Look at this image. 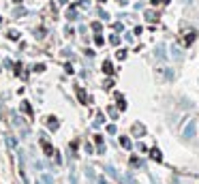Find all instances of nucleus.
<instances>
[{
	"label": "nucleus",
	"mask_w": 199,
	"mask_h": 184,
	"mask_svg": "<svg viewBox=\"0 0 199 184\" xmlns=\"http://www.w3.org/2000/svg\"><path fill=\"white\" fill-rule=\"evenodd\" d=\"M195 133H197V122H195V120H191V122L184 126L182 135H184V139H193V137H195Z\"/></svg>",
	"instance_id": "nucleus-1"
},
{
	"label": "nucleus",
	"mask_w": 199,
	"mask_h": 184,
	"mask_svg": "<svg viewBox=\"0 0 199 184\" xmlns=\"http://www.w3.org/2000/svg\"><path fill=\"white\" fill-rule=\"evenodd\" d=\"M133 135H135V137H143V135H146V126H143L141 122H135V124H133Z\"/></svg>",
	"instance_id": "nucleus-2"
},
{
	"label": "nucleus",
	"mask_w": 199,
	"mask_h": 184,
	"mask_svg": "<svg viewBox=\"0 0 199 184\" xmlns=\"http://www.w3.org/2000/svg\"><path fill=\"white\" fill-rule=\"evenodd\" d=\"M41 146H43V152H45L47 156H52V154L56 152V150H54V146H52V144H49L47 139H41Z\"/></svg>",
	"instance_id": "nucleus-3"
},
{
	"label": "nucleus",
	"mask_w": 199,
	"mask_h": 184,
	"mask_svg": "<svg viewBox=\"0 0 199 184\" xmlns=\"http://www.w3.org/2000/svg\"><path fill=\"white\" fill-rule=\"evenodd\" d=\"M77 97H79V103H84V105L90 103V97L86 94V90H84V88H77Z\"/></svg>",
	"instance_id": "nucleus-4"
},
{
	"label": "nucleus",
	"mask_w": 199,
	"mask_h": 184,
	"mask_svg": "<svg viewBox=\"0 0 199 184\" xmlns=\"http://www.w3.org/2000/svg\"><path fill=\"white\" fill-rule=\"evenodd\" d=\"M154 54H156V58H159V60H165V58H167V52H165V45H159V47L154 49Z\"/></svg>",
	"instance_id": "nucleus-5"
},
{
	"label": "nucleus",
	"mask_w": 199,
	"mask_h": 184,
	"mask_svg": "<svg viewBox=\"0 0 199 184\" xmlns=\"http://www.w3.org/2000/svg\"><path fill=\"white\" fill-rule=\"evenodd\" d=\"M150 156H152V160H156V163H161V160H163V154H161L159 148H152V150H150Z\"/></svg>",
	"instance_id": "nucleus-6"
},
{
	"label": "nucleus",
	"mask_w": 199,
	"mask_h": 184,
	"mask_svg": "<svg viewBox=\"0 0 199 184\" xmlns=\"http://www.w3.org/2000/svg\"><path fill=\"white\" fill-rule=\"evenodd\" d=\"M103 73H105V75H114V64H111L109 60L103 62Z\"/></svg>",
	"instance_id": "nucleus-7"
},
{
	"label": "nucleus",
	"mask_w": 199,
	"mask_h": 184,
	"mask_svg": "<svg viewBox=\"0 0 199 184\" xmlns=\"http://www.w3.org/2000/svg\"><path fill=\"white\" fill-rule=\"evenodd\" d=\"M47 126H49V131H56V128L60 126L58 118H47Z\"/></svg>",
	"instance_id": "nucleus-8"
},
{
	"label": "nucleus",
	"mask_w": 199,
	"mask_h": 184,
	"mask_svg": "<svg viewBox=\"0 0 199 184\" xmlns=\"http://www.w3.org/2000/svg\"><path fill=\"white\" fill-rule=\"evenodd\" d=\"M37 184H54V176L52 173H43L41 182H37Z\"/></svg>",
	"instance_id": "nucleus-9"
},
{
	"label": "nucleus",
	"mask_w": 199,
	"mask_h": 184,
	"mask_svg": "<svg viewBox=\"0 0 199 184\" xmlns=\"http://www.w3.org/2000/svg\"><path fill=\"white\" fill-rule=\"evenodd\" d=\"M120 146H122V148H127V150H131V137L122 135V137H120Z\"/></svg>",
	"instance_id": "nucleus-10"
},
{
	"label": "nucleus",
	"mask_w": 199,
	"mask_h": 184,
	"mask_svg": "<svg viewBox=\"0 0 199 184\" xmlns=\"http://www.w3.org/2000/svg\"><path fill=\"white\" fill-rule=\"evenodd\" d=\"M146 19L148 21H159V13L156 11H146Z\"/></svg>",
	"instance_id": "nucleus-11"
},
{
	"label": "nucleus",
	"mask_w": 199,
	"mask_h": 184,
	"mask_svg": "<svg viewBox=\"0 0 199 184\" xmlns=\"http://www.w3.org/2000/svg\"><path fill=\"white\" fill-rule=\"evenodd\" d=\"M116 101H118V109H127V101H124V97L122 94H116Z\"/></svg>",
	"instance_id": "nucleus-12"
},
{
	"label": "nucleus",
	"mask_w": 199,
	"mask_h": 184,
	"mask_svg": "<svg viewBox=\"0 0 199 184\" xmlns=\"http://www.w3.org/2000/svg\"><path fill=\"white\" fill-rule=\"evenodd\" d=\"M66 19H69V21H73V19H77V11H75V7H71V9L66 11Z\"/></svg>",
	"instance_id": "nucleus-13"
},
{
	"label": "nucleus",
	"mask_w": 199,
	"mask_h": 184,
	"mask_svg": "<svg viewBox=\"0 0 199 184\" xmlns=\"http://www.w3.org/2000/svg\"><path fill=\"white\" fill-rule=\"evenodd\" d=\"M171 54H173V58H176V60H182V52H180L178 47H171Z\"/></svg>",
	"instance_id": "nucleus-14"
},
{
	"label": "nucleus",
	"mask_w": 199,
	"mask_h": 184,
	"mask_svg": "<svg viewBox=\"0 0 199 184\" xmlns=\"http://www.w3.org/2000/svg\"><path fill=\"white\" fill-rule=\"evenodd\" d=\"M21 109H24V111H26V113H28V116H32V109H30V105H28V101H24V103H21Z\"/></svg>",
	"instance_id": "nucleus-15"
},
{
	"label": "nucleus",
	"mask_w": 199,
	"mask_h": 184,
	"mask_svg": "<svg viewBox=\"0 0 199 184\" xmlns=\"http://www.w3.org/2000/svg\"><path fill=\"white\" fill-rule=\"evenodd\" d=\"M107 113H109V118H111V120H116V118H118V111H116L114 107H107Z\"/></svg>",
	"instance_id": "nucleus-16"
},
{
	"label": "nucleus",
	"mask_w": 199,
	"mask_h": 184,
	"mask_svg": "<svg viewBox=\"0 0 199 184\" xmlns=\"http://www.w3.org/2000/svg\"><path fill=\"white\" fill-rule=\"evenodd\" d=\"M195 36H197V32L193 30V32H188V36H186V45H191L193 41H195Z\"/></svg>",
	"instance_id": "nucleus-17"
},
{
	"label": "nucleus",
	"mask_w": 199,
	"mask_h": 184,
	"mask_svg": "<svg viewBox=\"0 0 199 184\" xmlns=\"http://www.w3.org/2000/svg\"><path fill=\"white\" fill-rule=\"evenodd\" d=\"M109 43H111V45H120V36H118V34H111V36H109Z\"/></svg>",
	"instance_id": "nucleus-18"
},
{
	"label": "nucleus",
	"mask_w": 199,
	"mask_h": 184,
	"mask_svg": "<svg viewBox=\"0 0 199 184\" xmlns=\"http://www.w3.org/2000/svg\"><path fill=\"white\" fill-rule=\"evenodd\" d=\"M105 171H107L109 176H114V178H118V171H116V169H114L111 165H107V167H105Z\"/></svg>",
	"instance_id": "nucleus-19"
},
{
	"label": "nucleus",
	"mask_w": 199,
	"mask_h": 184,
	"mask_svg": "<svg viewBox=\"0 0 199 184\" xmlns=\"http://www.w3.org/2000/svg\"><path fill=\"white\" fill-rule=\"evenodd\" d=\"M94 43H96V45H103V43H105V39L101 36V32H96V36H94Z\"/></svg>",
	"instance_id": "nucleus-20"
},
{
	"label": "nucleus",
	"mask_w": 199,
	"mask_h": 184,
	"mask_svg": "<svg viewBox=\"0 0 199 184\" xmlns=\"http://www.w3.org/2000/svg\"><path fill=\"white\" fill-rule=\"evenodd\" d=\"M116 58H118V60H124V58H127V49H118Z\"/></svg>",
	"instance_id": "nucleus-21"
},
{
	"label": "nucleus",
	"mask_w": 199,
	"mask_h": 184,
	"mask_svg": "<svg viewBox=\"0 0 199 184\" xmlns=\"http://www.w3.org/2000/svg\"><path fill=\"white\" fill-rule=\"evenodd\" d=\"M165 79H167V81L173 79V71H171V68H165Z\"/></svg>",
	"instance_id": "nucleus-22"
},
{
	"label": "nucleus",
	"mask_w": 199,
	"mask_h": 184,
	"mask_svg": "<svg viewBox=\"0 0 199 184\" xmlns=\"http://www.w3.org/2000/svg\"><path fill=\"white\" fill-rule=\"evenodd\" d=\"M92 30H94V32H101V30H103L101 21H94V24H92Z\"/></svg>",
	"instance_id": "nucleus-23"
},
{
	"label": "nucleus",
	"mask_w": 199,
	"mask_h": 184,
	"mask_svg": "<svg viewBox=\"0 0 199 184\" xmlns=\"http://www.w3.org/2000/svg\"><path fill=\"white\" fill-rule=\"evenodd\" d=\"M131 165H135V167H139V165H141V160H139L137 156H131Z\"/></svg>",
	"instance_id": "nucleus-24"
},
{
	"label": "nucleus",
	"mask_w": 199,
	"mask_h": 184,
	"mask_svg": "<svg viewBox=\"0 0 199 184\" xmlns=\"http://www.w3.org/2000/svg\"><path fill=\"white\" fill-rule=\"evenodd\" d=\"M7 144H9V148H15L17 141H15V137H7Z\"/></svg>",
	"instance_id": "nucleus-25"
},
{
	"label": "nucleus",
	"mask_w": 199,
	"mask_h": 184,
	"mask_svg": "<svg viewBox=\"0 0 199 184\" xmlns=\"http://www.w3.org/2000/svg\"><path fill=\"white\" fill-rule=\"evenodd\" d=\"M107 133H111V135H116V133H118V128H116V124H109V126H107Z\"/></svg>",
	"instance_id": "nucleus-26"
},
{
	"label": "nucleus",
	"mask_w": 199,
	"mask_h": 184,
	"mask_svg": "<svg viewBox=\"0 0 199 184\" xmlns=\"http://www.w3.org/2000/svg\"><path fill=\"white\" fill-rule=\"evenodd\" d=\"M152 5H169V0H150Z\"/></svg>",
	"instance_id": "nucleus-27"
},
{
	"label": "nucleus",
	"mask_w": 199,
	"mask_h": 184,
	"mask_svg": "<svg viewBox=\"0 0 199 184\" xmlns=\"http://www.w3.org/2000/svg\"><path fill=\"white\" fill-rule=\"evenodd\" d=\"M7 36H9V39H13V41H15V39H19V34H17V32H15V30H11V32H9V34H7Z\"/></svg>",
	"instance_id": "nucleus-28"
},
{
	"label": "nucleus",
	"mask_w": 199,
	"mask_h": 184,
	"mask_svg": "<svg viewBox=\"0 0 199 184\" xmlns=\"http://www.w3.org/2000/svg\"><path fill=\"white\" fill-rule=\"evenodd\" d=\"M34 71H37V73H43V71H45V66H43V64H37V66H34Z\"/></svg>",
	"instance_id": "nucleus-29"
},
{
	"label": "nucleus",
	"mask_w": 199,
	"mask_h": 184,
	"mask_svg": "<svg viewBox=\"0 0 199 184\" xmlns=\"http://www.w3.org/2000/svg\"><path fill=\"white\" fill-rule=\"evenodd\" d=\"M98 17H101V19H109V15L105 11H98Z\"/></svg>",
	"instance_id": "nucleus-30"
},
{
	"label": "nucleus",
	"mask_w": 199,
	"mask_h": 184,
	"mask_svg": "<svg viewBox=\"0 0 199 184\" xmlns=\"http://www.w3.org/2000/svg\"><path fill=\"white\" fill-rule=\"evenodd\" d=\"M94 141H96L98 146H103V137H101V135H96V137H94Z\"/></svg>",
	"instance_id": "nucleus-31"
},
{
	"label": "nucleus",
	"mask_w": 199,
	"mask_h": 184,
	"mask_svg": "<svg viewBox=\"0 0 199 184\" xmlns=\"http://www.w3.org/2000/svg\"><path fill=\"white\" fill-rule=\"evenodd\" d=\"M114 30H116V32H120V30H122V24H120V21H118V24H114Z\"/></svg>",
	"instance_id": "nucleus-32"
},
{
	"label": "nucleus",
	"mask_w": 199,
	"mask_h": 184,
	"mask_svg": "<svg viewBox=\"0 0 199 184\" xmlns=\"http://www.w3.org/2000/svg\"><path fill=\"white\" fill-rule=\"evenodd\" d=\"M103 86H105V88H111V86H114V81H111V79H105V84H103Z\"/></svg>",
	"instance_id": "nucleus-33"
},
{
	"label": "nucleus",
	"mask_w": 199,
	"mask_h": 184,
	"mask_svg": "<svg viewBox=\"0 0 199 184\" xmlns=\"http://www.w3.org/2000/svg\"><path fill=\"white\" fill-rule=\"evenodd\" d=\"M98 184H107V182H105V178H98Z\"/></svg>",
	"instance_id": "nucleus-34"
},
{
	"label": "nucleus",
	"mask_w": 199,
	"mask_h": 184,
	"mask_svg": "<svg viewBox=\"0 0 199 184\" xmlns=\"http://www.w3.org/2000/svg\"><path fill=\"white\" fill-rule=\"evenodd\" d=\"M58 2H60V5H66V2H69V0H58Z\"/></svg>",
	"instance_id": "nucleus-35"
},
{
	"label": "nucleus",
	"mask_w": 199,
	"mask_h": 184,
	"mask_svg": "<svg viewBox=\"0 0 199 184\" xmlns=\"http://www.w3.org/2000/svg\"><path fill=\"white\" fill-rule=\"evenodd\" d=\"M98 2H101V5H103V2H107V0H98Z\"/></svg>",
	"instance_id": "nucleus-36"
},
{
	"label": "nucleus",
	"mask_w": 199,
	"mask_h": 184,
	"mask_svg": "<svg viewBox=\"0 0 199 184\" xmlns=\"http://www.w3.org/2000/svg\"><path fill=\"white\" fill-rule=\"evenodd\" d=\"M13 2H17V5H19V2H21V0H13Z\"/></svg>",
	"instance_id": "nucleus-37"
},
{
	"label": "nucleus",
	"mask_w": 199,
	"mask_h": 184,
	"mask_svg": "<svg viewBox=\"0 0 199 184\" xmlns=\"http://www.w3.org/2000/svg\"><path fill=\"white\" fill-rule=\"evenodd\" d=\"M118 2H124V0H118Z\"/></svg>",
	"instance_id": "nucleus-38"
}]
</instances>
